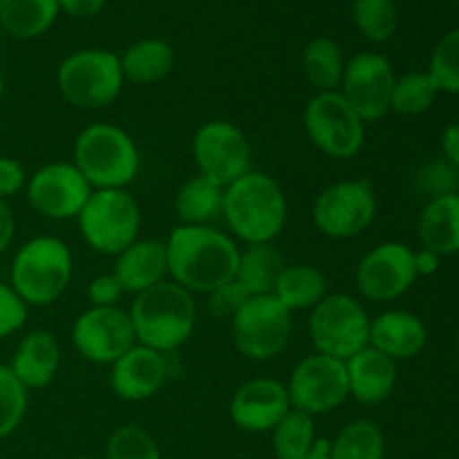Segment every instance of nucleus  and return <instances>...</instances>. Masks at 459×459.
Returning <instances> with one entry per match:
<instances>
[{
  "label": "nucleus",
  "mask_w": 459,
  "mask_h": 459,
  "mask_svg": "<svg viewBox=\"0 0 459 459\" xmlns=\"http://www.w3.org/2000/svg\"><path fill=\"white\" fill-rule=\"evenodd\" d=\"M169 276L191 294H211L236 278L238 249L229 233L215 227L173 229L166 240Z\"/></svg>",
  "instance_id": "obj_1"
},
{
  "label": "nucleus",
  "mask_w": 459,
  "mask_h": 459,
  "mask_svg": "<svg viewBox=\"0 0 459 459\" xmlns=\"http://www.w3.org/2000/svg\"><path fill=\"white\" fill-rule=\"evenodd\" d=\"M290 218L287 195L272 175L249 170L224 188L222 220L245 245L276 242Z\"/></svg>",
  "instance_id": "obj_2"
},
{
  "label": "nucleus",
  "mask_w": 459,
  "mask_h": 459,
  "mask_svg": "<svg viewBox=\"0 0 459 459\" xmlns=\"http://www.w3.org/2000/svg\"><path fill=\"white\" fill-rule=\"evenodd\" d=\"M128 314L139 345L173 354L193 336L197 305L191 291L164 281L134 296Z\"/></svg>",
  "instance_id": "obj_3"
},
{
  "label": "nucleus",
  "mask_w": 459,
  "mask_h": 459,
  "mask_svg": "<svg viewBox=\"0 0 459 459\" xmlns=\"http://www.w3.org/2000/svg\"><path fill=\"white\" fill-rule=\"evenodd\" d=\"M72 164L94 191H103L133 184L139 175L142 157L128 130L110 121H94L76 134Z\"/></svg>",
  "instance_id": "obj_4"
},
{
  "label": "nucleus",
  "mask_w": 459,
  "mask_h": 459,
  "mask_svg": "<svg viewBox=\"0 0 459 459\" xmlns=\"http://www.w3.org/2000/svg\"><path fill=\"white\" fill-rule=\"evenodd\" d=\"M74 273L72 251L61 238L36 236L16 251L9 285L27 307H48L67 291Z\"/></svg>",
  "instance_id": "obj_5"
},
{
  "label": "nucleus",
  "mask_w": 459,
  "mask_h": 459,
  "mask_svg": "<svg viewBox=\"0 0 459 459\" xmlns=\"http://www.w3.org/2000/svg\"><path fill=\"white\" fill-rule=\"evenodd\" d=\"M119 54L112 49H76L61 61L56 85L61 97L79 110H101L121 97L124 90Z\"/></svg>",
  "instance_id": "obj_6"
},
{
  "label": "nucleus",
  "mask_w": 459,
  "mask_h": 459,
  "mask_svg": "<svg viewBox=\"0 0 459 459\" xmlns=\"http://www.w3.org/2000/svg\"><path fill=\"white\" fill-rule=\"evenodd\" d=\"M76 222L90 249L101 255H119L139 240L142 209L126 188H103L92 191Z\"/></svg>",
  "instance_id": "obj_7"
},
{
  "label": "nucleus",
  "mask_w": 459,
  "mask_h": 459,
  "mask_svg": "<svg viewBox=\"0 0 459 459\" xmlns=\"http://www.w3.org/2000/svg\"><path fill=\"white\" fill-rule=\"evenodd\" d=\"M370 314L354 296L327 294L309 312L307 334L314 352L348 361L359 350L370 345Z\"/></svg>",
  "instance_id": "obj_8"
},
{
  "label": "nucleus",
  "mask_w": 459,
  "mask_h": 459,
  "mask_svg": "<svg viewBox=\"0 0 459 459\" xmlns=\"http://www.w3.org/2000/svg\"><path fill=\"white\" fill-rule=\"evenodd\" d=\"M238 352L249 361H272L287 348L294 330V314L273 294L251 296L229 321Z\"/></svg>",
  "instance_id": "obj_9"
},
{
  "label": "nucleus",
  "mask_w": 459,
  "mask_h": 459,
  "mask_svg": "<svg viewBox=\"0 0 459 459\" xmlns=\"http://www.w3.org/2000/svg\"><path fill=\"white\" fill-rule=\"evenodd\" d=\"M303 126L312 146L332 160H352L366 143V121L339 90L314 94L303 110Z\"/></svg>",
  "instance_id": "obj_10"
},
{
  "label": "nucleus",
  "mask_w": 459,
  "mask_h": 459,
  "mask_svg": "<svg viewBox=\"0 0 459 459\" xmlns=\"http://www.w3.org/2000/svg\"><path fill=\"white\" fill-rule=\"evenodd\" d=\"M377 218L375 186L368 179H343L323 188L312 204V222L321 236L352 240Z\"/></svg>",
  "instance_id": "obj_11"
},
{
  "label": "nucleus",
  "mask_w": 459,
  "mask_h": 459,
  "mask_svg": "<svg viewBox=\"0 0 459 459\" xmlns=\"http://www.w3.org/2000/svg\"><path fill=\"white\" fill-rule=\"evenodd\" d=\"M197 173L227 188L251 170V143L236 124L211 119L195 130L191 142Z\"/></svg>",
  "instance_id": "obj_12"
},
{
  "label": "nucleus",
  "mask_w": 459,
  "mask_h": 459,
  "mask_svg": "<svg viewBox=\"0 0 459 459\" xmlns=\"http://www.w3.org/2000/svg\"><path fill=\"white\" fill-rule=\"evenodd\" d=\"M285 385L291 408L312 417L327 415L350 399L345 361L318 352L300 359Z\"/></svg>",
  "instance_id": "obj_13"
},
{
  "label": "nucleus",
  "mask_w": 459,
  "mask_h": 459,
  "mask_svg": "<svg viewBox=\"0 0 459 459\" xmlns=\"http://www.w3.org/2000/svg\"><path fill=\"white\" fill-rule=\"evenodd\" d=\"M415 251L394 240L372 247L354 269L359 294L372 303L397 300L415 285Z\"/></svg>",
  "instance_id": "obj_14"
},
{
  "label": "nucleus",
  "mask_w": 459,
  "mask_h": 459,
  "mask_svg": "<svg viewBox=\"0 0 459 459\" xmlns=\"http://www.w3.org/2000/svg\"><path fill=\"white\" fill-rule=\"evenodd\" d=\"M94 188L72 161H49L27 178L25 195L31 209L48 220H76Z\"/></svg>",
  "instance_id": "obj_15"
},
{
  "label": "nucleus",
  "mask_w": 459,
  "mask_h": 459,
  "mask_svg": "<svg viewBox=\"0 0 459 459\" xmlns=\"http://www.w3.org/2000/svg\"><path fill=\"white\" fill-rule=\"evenodd\" d=\"M137 343L128 309L88 307L72 325V345L85 361L94 366H112L121 354Z\"/></svg>",
  "instance_id": "obj_16"
},
{
  "label": "nucleus",
  "mask_w": 459,
  "mask_h": 459,
  "mask_svg": "<svg viewBox=\"0 0 459 459\" xmlns=\"http://www.w3.org/2000/svg\"><path fill=\"white\" fill-rule=\"evenodd\" d=\"M394 81L393 63L384 54L359 52L345 61L339 92L366 124H372L390 112Z\"/></svg>",
  "instance_id": "obj_17"
},
{
  "label": "nucleus",
  "mask_w": 459,
  "mask_h": 459,
  "mask_svg": "<svg viewBox=\"0 0 459 459\" xmlns=\"http://www.w3.org/2000/svg\"><path fill=\"white\" fill-rule=\"evenodd\" d=\"M173 377V357L134 343L110 366V388L121 402H146Z\"/></svg>",
  "instance_id": "obj_18"
},
{
  "label": "nucleus",
  "mask_w": 459,
  "mask_h": 459,
  "mask_svg": "<svg viewBox=\"0 0 459 459\" xmlns=\"http://www.w3.org/2000/svg\"><path fill=\"white\" fill-rule=\"evenodd\" d=\"M291 411L287 385L272 377H255L238 385L229 402L231 421L245 433H272Z\"/></svg>",
  "instance_id": "obj_19"
},
{
  "label": "nucleus",
  "mask_w": 459,
  "mask_h": 459,
  "mask_svg": "<svg viewBox=\"0 0 459 459\" xmlns=\"http://www.w3.org/2000/svg\"><path fill=\"white\" fill-rule=\"evenodd\" d=\"M350 397L361 406H379L388 402L397 385V361L372 345L359 350L345 361Z\"/></svg>",
  "instance_id": "obj_20"
},
{
  "label": "nucleus",
  "mask_w": 459,
  "mask_h": 459,
  "mask_svg": "<svg viewBox=\"0 0 459 459\" xmlns=\"http://www.w3.org/2000/svg\"><path fill=\"white\" fill-rule=\"evenodd\" d=\"M58 368H61V345L48 330H34L22 336L9 363L12 375L21 381L27 393L48 388L58 375Z\"/></svg>",
  "instance_id": "obj_21"
},
{
  "label": "nucleus",
  "mask_w": 459,
  "mask_h": 459,
  "mask_svg": "<svg viewBox=\"0 0 459 459\" xmlns=\"http://www.w3.org/2000/svg\"><path fill=\"white\" fill-rule=\"evenodd\" d=\"M429 343V330L417 314L388 309L370 321V345L393 361H406L421 354Z\"/></svg>",
  "instance_id": "obj_22"
},
{
  "label": "nucleus",
  "mask_w": 459,
  "mask_h": 459,
  "mask_svg": "<svg viewBox=\"0 0 459 459\" xmlns=\"http://www.w3.org/2000/svg\"><path fill=\"white\" fill-rule=\"evenodd\" d=\"M112 273L128 294H142L151 287L160 285L169 276V255L166 242L160 240H134L128 249L115 255Z\"/></svg>",
  "instance_id": "obj_23"
},
{
  "label": "nucleus",
  "mask_w": 459,
  "mask_h": 459,
  "mask_svg": "<svg viewBox=\"0 0 459 459\" xmlns=\"http://www.w3.org/2000/svg\"><path fill=\"white\" fill-rule=\"evenodd\" d=\"M421 247L433 254L453 255L459 254V195L435 197L426 202L417 222Z\"/></svg>",
  "instance_id": "obj_24"
},
{
  "label": "nucleus",
  "mask_w": 459,
  "mask_h": 459,
  "mask_svg": "<svg viewBox=\"0 0 459 459\" xmlns=\"http://www.w3.org/2000/svg\"><path fill=\"white\" fill-rule=\"evenodd\" d=\"M224 188L195 173L179 184L175 193V213L184 227H211L222 218Z\"/></svg>",
  "instance_id": "obj_25"
},
{
  "label": "nucleus",
  "mask_w": 459,
  "mask_h": 459,
  "mask_svg": "<svg viewBox=\"0 0 459 459\" xmlns=\"http://www.w3.org/2000/svg\"><path fill=\"white\" fill-rule=\"evenodd\" d=\"M291 314L312 312L327 294V276L314 264H285L272 291Z\"/></svg>",
  "instance_id": "obj_26"
},
{
  "label": "nucleus",
  "mask_w": 459,
  "mask_h": 459,
  "mask_svg": "<svg viewBox=\"0 0 459 459\" xmlns=\"http://www.w3.org/2000/svg\"><path fill=\"white\" fill-rule=\"evenodd\" d=\"M119 63L126 81L148 85L170 74L175 65V52L166 40L142 39L124 49Z\"/></svg>",
  "instance_id": "obj_27"
},
{
  "label": "nucleus",
  "mask_w": 459,
  "mask_h": 459,
  "mask_svg": "<svg viewBox=\"0 0 459 459\" xmlns=\"http://www.w3.org/2000/svg\"><path fill=\"white\" fill-rule=\"evenodd\" d=\"M285 264V258L273 242L245 245V249H240V255H238L236 281L245 287L249 296L272 294Z\"/></svg>",
  "instance_id": "obj_28"
},
{
  "label": "nucleus",
  "mask_w": 459,
  "mask_h": 459,
  "mask_svg": "<svg viewBox=\"0 0 459 459\" xmlns=\"http://www.w3.org/2000/svg\"><path fill=\"white\" fill-rule=\"evenodd\" d=\"M300 70L316 92H334L341 88V79H343V49L330 36H316L305 45Z\"/></svg>",
  "instance_id": "obj_29"
},
{
  "label": "nucleus",
  "mask_w": 459,
  "mask_h": 459,
  "mask_svg": "<svg viewBox=\"0 0 459 459\" xmlns=\"http://www.w3.org/2000/svg\"><path fill=\"white\" fill-rule=\"evenodd\" d=\"M58 13L56 0H0V27L13 39L43 36Z\"/></svg>",
  "instance_id": "obj_30"
},
{
  "label": "nucleus",
  "mask_w": 459,
  "mask_h": 459,
  "mask_svg": "<svg viewBox=\"0 0 459 459\" xmlns=\"http://www.w3.org/2000/svg\"><path fill=\"white\" fill-rule=\"evenodd\" d=\"M385 437L370 420H354L330 442L332 459H384Z\"/></svg>",
  "instance_id": "obj_31"
},
{
  "label": "nucleus",
  "mask_w": 459,
  "mask_h": 459,
  "mask_svg": "<svg viewBox=\"0 0 459 459\" xmlns=\"http://www.w3.org/2000/svg\"><path fill=\"white\" fill-rule=\"evenodd\" d=\"M316 442L314 417L291 408L272 430L273 455L278 459H300Z\"/></svg>",
  "instance_id": "obj_32"
},
{
  "label": "nucleus",
  "mask_w": 459,
  "mask_h": 459,
  "mask_svg": "<svg viewBox=\"0 0 459 459\" xmlns=\"http://www.w3.org/2000/svg\"><path fill=\"white\" fill-rule=\"evenodd\" d=\"M352 22L366 40L385 43L397 31V4L394 0H352Z\"/></svg>",
  "instance_id": "obj_33"
},
{
  "label": "nucleus",
  "mask_w": 459,
  "mask_h": 459,
  "mask_svg": "<svg viewBox=\"0 0 459 459\" xmlns=\"http://www.w3.org/2000/svg\"><path fill=\"white\" fill-rule=\"evenodd\" d=\"M439 90L429 76V72H408V74L397 76L390 97V110L402 117H420L437 99Z\"/></svg>",
  "instance_id": "obj_34"
},
{
  "label": "nucleus",
  "mask_w": 459,
  "mask_h": 459,
  "mask_svg": "<svg viewBox=\"0 0 459 459\" xmlns=\"http://www.w3.org/2000/svg\"><path fill=\"white\" fill-rule=\"evenodd\" d=\"M426 72L439 92L459 94V30L446 31L439 39Z\"/></svg>",
  "instance_id": "obj_35"
},
{
  "label": "nucleus",
  "mask_w": 459,
  "mask_h": 459,
  "mask_svg": "<svg viewBox=\"0 0 459 459\" xmlns=\"http://www.w3.org/2000/svg\"><path fill=\"white\" fill-rule=\"evenodd\" d=\"M106 459H161L155 437L142 426L126 424L110 435Z\"/></svg>",
  "instance_id": "obj_36"
},
{
  "label": "nucleus",
  "mask_w": 459,
  "mask_h": 459,
  "mask_svg": "<svg viewBox=\"0 0 459 459\" xmlns=\"http://www.w3.org/2000/svg\"><path fill=\"white\" fill-rule=\"evenodd\" d=\"M27 390L12 375L9 366H0V439L9 437L22 424L27 412Z\"/></svg>",
  "instance_id": "obj_37"
},
{
  "label": "nucleus",
  "mask_w": 459,
  "mask_h": 459,
  "mask_svg": "<svg viewBox=\"0 0 459 459\" xmlns=\"http://www.w3.org/2000/svg\"><path fill=\"white\" fill-rule=\"evenodd\" d=\"M415 186L429 200L453 195L459 188V169L446 160H435L421 166L415 175Z\"/></svg>",
  "instance_id": "obj_38"
},
{
  "label": "nucleus",
  "mask_w": 459,
  "mask_h": 459,
  "mask_svg": "<svg viewBox=\"0 0 459 459\" xmlns=\"http://www.w3.org/2000/svg\"><path fill=\"white\" fill-rule=\"evenodd\" d=\"M249 299L251 296L247 294L245 287L233 278V281L224 282L218 290L206 294V309H209L211 316L220 318V321H231Z\"/></svg>",
  "instance_id": "obj_39"
},
{
  "label": "nucleus",
  "mask_w": 459,
  "mask_h": 459,
  "mask_svg": "<svg viewBox=\"0 0 459 459\" xmlns=\"http://www.w3.org/2000/svg\"><path fill=\"white\" fill-rule=\"evenodd\" d=\"M27 312H30V307L12 290V285L0 282V339H7V336L16 334L25 325Z\"/></svg>",
  "instance_id": "obj_40"
},
{
  "label": "nucleus",
  "mask_w": 459,
  "mask_h": 459,
  "mask_svg": "<svg viewBox=\"0 0 459 459\" xmlns=\"http://www.w3.org/2000/svg\"><path fill=\"white\" fill-rule=\"evenodd\" d=\"M124 287L115 278V273H99L90 281L88 285V300L90 307H115L119 305L121 296H124Z\"/></svg>",
  "instance_id": "obj_41"
},
{
  "label": "nucleus",
  "mask_w": 459,
  "mask_h": 459,
  "mask_svg": "<svg viewBox=\"0 0 459 459\" xmlns=\"http://www.w3.org/2000/svg\"><path fill=\"white\" fill-rule=\"evenodd\" d=\"M27 184V173L22 164L13 157H0V200H9L21 193Z\"/></svg>",
  "instance_id": "obj_42"
},
{
  "label": "nucleus",
  "mask_w": 459,
  "mask_h": 459,
  "mask_svg": "<svg viewBox=\"0 0 459 459\" xmlns=\"http://www.w3.org/2000/svg\"><path fill=\"white\" fill-rule=\"evenodd\" d=\"M58 9L74 18H94L103 12L106 0H56Z\"/></svg>",
  "instance_id": "obj_43"
},
{
  "label": "nucleus",
  "mask_w": 459,
  "mask_h": 459,
  "mask_svg": "<svg viewBox=\"0 0 459 459\" xmlns=\"http://www.w3.org/2000/svg\"><path fill=\"white\" fill-rule=\"evenodd\" d=\"M16 233V220H13L12 206L7 200H0V254L9 249Z\"/></svg>",
  "instance_id": "obj_44"
},
{
  "label": "nucleus",
  "mask_w": 459,
  "mask_h": 459,
  "mask_svg": "<svg viewBox=\"0 0 459 459\" xmlns=\"http://www.w3.org/2000/svg\"><path fill=\"white\" fill-rule=\"evenodd\" d=\"M444 160L459 169V124H448L442 133Z\"/></svg>",
  "instance_id": "obj_45"
},
{
  "label": "nucleus",
  "mask_w": 459,
  "mask_h": 459,
  "mask_svg": "<svg viewBox=\"0 0 459 459\" xmlns=\"http://www.w3.org/2000/svg\"><path fill=\"white\" fill-rule=\"evenodd\" d=\"M415 269L417 276H433L439 269V255L429 249L415 251Z\"/></svg>",
  "instance_id": "obj_46"
},
{
  "label": "nucleus",
  "mask_w": 459,
  "mask_h": 459,
  "mask_svg": "<svg viewBox=\"0 0 459 459\" xmlns=\"http://www.w3.org/2000/svg\"><path fill=\"white\" fill-rule=\"evenodd\" d=\"M300 459H332L330 457V439H316L314 446L309 448Z\"/></svg>",
  "instance_id": "obj_47"
},
{
  "label": "nucleus",
  "mask_w": 459,
  "mask_h": 459,
  "mask_svg": "<svg viewBox=\"0 0 459 459\" xmlns=\"http://www.w3.org/2000/svg\"><path fill=\"white\" fill-rule=\"evenodd\" d=\"M4 97V76H3V70H0V101H3Z\"/></svg>",
  "instance_id": "obj_48"
},
{
  "label": "nucleus",
  "mask_w": 459,
  "mask_h": 459,
  "mask_svg": "<svg viewBox=\"0 0 459 459\" xmlns=\"http://www.w3.org/2000/svg\"><path fill=\"white\" fill-rule=\"evenodd\" d=\"M457 352H459V332H457Z\"/></svg>",
  "instance_id": "obj_49"
},
{
  "label": "nucleus",
  "mask_w": 459,
  "mask_h": 459,
  "mask_svg": "<svg viewBox=\"0 0 459 459\" xmlns=\"http://www.w3.org/2000/svg\"><path fill=\"white\" fill-rule=\"evenodd\" d=\"M76 459H94V457H76Z\"/></svg>",
  "instance_id": "obj_50"
},
{
  "label": "nucleus",
  "mask_w": 459,
  "mask_h": 459,
  "mask_svg": "<svg viewBox=\"0 0 459 459\" xmlns=\"http://www.w3.org/2000/svg\"><path fill=\"white\" fill-rule=\"evenodd\" d=\"M455 3H459V0H455Z\"/></svg>",
  "instance_id": "obj_51"
}]
</instances>
